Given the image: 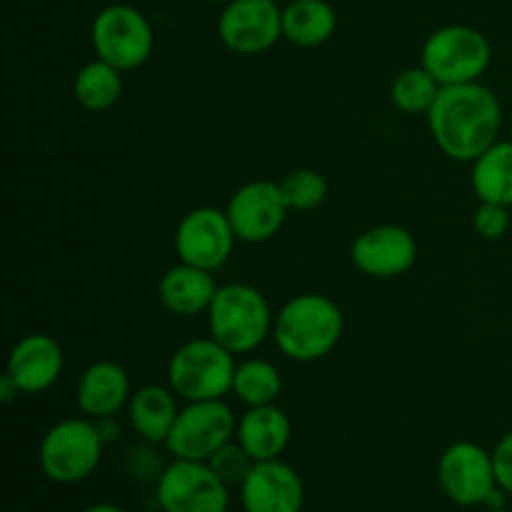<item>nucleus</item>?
Segmentation results:
<instances>
[{"label":"nucleus","mask_w":512,"mask_h":512,"mask_svg":"<svg viewBox=\"0 0 512 512\" xmlns=\"http://www.w3.org/2000/svg\"><path fill=\"white\" fill-rule=\"evenodd\" d=\"M218 35L238 55H260L283 38V10L275 0H230L218 20Z\"/></svg>","instance_id":"f8f14e48"},{"label":"nucleus","mask_w":512,"mask_h":512,"mask_svg":"<svg viewBox=\"0 0 512 512\" xmlns=\"http://www.w3.org/2000/svg\"><path fill=\"white\" fill-rule=\"evenodd\" d=\"M208 465L215 470V475H218L228 488H240L243 480L250 475V470H253L255 460L250 458V453L238 443V440H230L228 445H223V448L208 460Z\"/></svg>","instance_id":"bb28decb"},{"label":"nucleus","mask_w":512,"mask_h":512,"mask_svg":"<svg viewBox=\"0 0 512 512\" xmlns=\"http://www.w3.org/2000/svg\"><path fill=\"white\" fill-rule=\"evenodd\" d=\"M163 512H228L230 488L215 475L208 463L175 458L160 473L158 488Z\"/></svg>","instance_id":"1a4fd4ad"},{"label":"nucleus","mask_w":512,"mask_h":512,"mask_svg":"<svg viewBox=\"0 0 512 512\" xmlns=\"http://www.w3.org/2000/svg\"><path fill=\"white\" fill-rule=\"evenodd\" d=\"M15 395H20L18 385L13 383V378H10L8 373H3V378H0V400H3V403H10Z\"/></svg>","instance_id":"c756f323"},{"label":"nucleus","mask_w":512,"mask_h":512,"mask_svg":"<svg viewBox=\"0 0 512 512\" xmlns=\"http://www.w3.org/2000/svg\"><path fill=\"white\" fill-rule=\"evenodd\" d=\"M338 28V13L328 0H290L283 8V38L300 48L328 43Z\"/></svg>","instance_id":"412c9836"},{"label":"nucleus","mask_w":512,"mask_h":512,"mask_svg":"<svg viewBox=\"0 0 512 512\" xmlns=\"http://www.w3.org/2000/svg\"><path fill=\"white\" fill-rule=\"evenodd\" d=\"M235 355L215 338H195L180 345L168 363V383L180 400H223L233 393Z\"/></svg>","instance_id":"20e7f679"},{"label":"nucleus","mask_w":512,"mask_h":512,"mask_svg":"<svg viewBox=\"0 0 512 512\" xmlns=\"http://www.w3.org/2000/svg\"><path fill=\"white\" fill-rule=\"evenodd\" d=\"M428 128L440 153L458 163H473L498 143L503 108L488 85L465 83L440 90L428 113Z\"/></svg>","instance_id":"f257e3e1"},{"label":"nucleus","mask_w":512,"mask_h":512,"mask_svg":"<svg viewBox=\"0 0 512 512\" xmlns=\"http://www.w3.org/2000/svg\"><path fill=\"white\" fill-rule=\"evenodd\" d=\"M230 225L235 230V238L240 243H268L270 238L280 233L285 223V215L290 213L285 205L280 185L273 180H250L240 185L228 200Z\"/></svg>","instance_id":"ddd939ff"},{"label":"nucleus","mask_w":512,"mask_h":512,"mask_svg":"<svg viewBox=\"0 0 512 512\" xmlns=\"http://www.w3.org/2000/svg\"><path fill=\"white\" fill-rule=\"evenodd\" d=\"M293 425L278 405H255L240 415L235 440L250 453L255 463L278 460L288 450Z\"/></svg>","instance_id":"a211bd4d"},{"label":"nucleus","mask_w":512,"mask_h":512,"mask_svg":"<svg viewBox=\"0 0 512 512\" xmlns=\"http://www.w3.org/2000/svg\"><path fill=\"white\" fill-rule=\"evenodd\" d=\"M283 393V378L278 368L263 358H248L238 363L233 378V395L248 408L273 405Z\"/></svg>","instance_id":"b1692460"},{"label":"nucleus","mask_w":512,"mask_h":512,"mask_svg":"<svg viewBox=\"0 0 512 512\" xmlns=\"http://www.w3.org/2000/svg\"><path fill=\"white\" fill-rule=\"evenodd\" d=\"M273 325V310L265 295L253 285H220L208 308L210 338L218 340L233 355L253 353L260 348Z\"/></svg>","instance_id":"7ed1b4c3"},{"label":"nucleus","mask_w":512,"mask_h":512,"mask_svg":"<svg viewBox=\"0 0 512 512\" xmlns=\"http://www.w3.org/2000/svg\"><path fill=\"white\" fill-rule=\"evenodd\" d=\"M235 230L228 213L213 205L195 208L180 220L175 230V253L180 263L203 270H218L228 263L235 248Z\"/></svg>","instance_id":"9b49d317"},{"label":"nucleus","mask_w":512,"mask_h":512,"mask_svg":"<svg viewBox=\"0 0 512 512\" xmlns=\"http://www.w3.org/2000/svg\"><path fill=\"white\" fill-rule=\"evenodd\" d=\"M485 512H510L508 508H488Z\"/></svg>","instance_id":"2f4dec72"},{"label":"nucleus","mask_w":512,"mask_h":512,"mask_svg":"<svg viewBox=\"0 0 512 512\" xmlns=\"http://www.w3.org/2000/svg\"><path fill=\"white\" fill-rule=\"evenodd\" d=\"M278 185L288 210H295V213L315 210L325 198H328V180H325L318 170H293V173L285 175Z\"/></svg>","instance_id":"a878e982"},{"label":"nucleus","mask_w":512,"mask_h":512,"mask_svg":"<svg viewBox=\"0 0 512 512\" xmlns=\"http://www.w3.org/2000/svg\"><path fill=\"white\" fill-rule=\"evenodd\" d=\"M440 90H443V85L423 65H418V68L403 70L393 80V85H390V103L405 115H428L435 100H438Z\"/></svg>","instance_id":"393cba45"},{"label":"nucleus","mask_w":512,"mask_h":512,"mask_svg":"<svg viewBox=\"0 0 512 512\" xmlns=\"http://www.w3.org/2000/svg\"><path fill=\"white\" fill-rule=\"evenodd\" d=\"M178 413V395L173 388H163V385H145L135 390L128 403L130 425L150 445L168 443Z\"/></svg>","instance_id":"aec40b11"},{"label":"nucleus","mask_w":512,"mask_h":512,"mask_svg":"<svg viewBox=\"0 0 512 512\" xmlns=\"http://www.w3.org/2000/svg\"><path fill=\"white\" fill-rule=\"evenodd\" d=\"M510 228V213L505 205L480 203L473 215V230L483 240H500Z\"/></svg>","instance_id":"cd10ccee"},{"label":"nucleus","mask_w":512,"mask_h":512,"mask_svg":"<svg viewBox=\"0 0 512 512\" xmlns=\"http://www.w3.org/2000/svg\"><path fill=\"white\" fill-rule=\"evenodd\" d=\"M438 485L445 498L460 508L485 505L490 493L498 488L493 453L470 440H458L440 455Z\"/></svg>","instance_id":"9d476101"},{"label":"nucleus","mask_w":512,"mask_h":512,"mask_svg":"<svg viewBox=\"0 0 512 512\" xmlns=\"http://www.w3.org/2000/svg\"><path fill=\"white\" fill-rule=\"evenodd\" d=\"M490 60H493L490 40L470 25L438 28L428 35L420 50V65L443 88L478 83L480 75L490 68Z\"/></svg>","instance_id":"423d86ee"},{"label":"nucleus","mask_w":512,"mask_h":512,"mask_svg":"<svg viewBox=\"0 0 512 512\" xmlns=\"http://www.w3.org/2000/svg\"><path fill=\"white\" fill-rule=\"evenodd\" d=\"M215 293H218V283L213 278V270L195 268L188 263L170 268L158 283V298L163 308L180 318L208 313Z\"/></svg>","instance_id":"6ab92c4d"},{"label":"nucleus","mask_w":512,"mask_h":512,"mask_svg":"<svg viewBox=\"0 0 512 512\" xmlns=\"http://www.w3.org/2000/svg\"><path fill=\"white\" fill-rule=\"evenodd\" d=\"M73 95L90 113L110 110L123 95V70L95 58L75 73Z\"/></svg>","instance_id":"5701e85b"},{"label":"nucleus","mask_w":512,"mask_h":512,"mask_svg":"<svg viewBox=\"0 0 512 512\" xmlns=\"http://www.w3.org/2000/svg\"><path fill=\"white\" fill-rule=\"evenodd\" d=\"M343 310L333 298L303 293L280 308L273 325V338L280 353L295 363H315L335 350L343 338Z\"/></svg>","instance_id":"f03ea898"},{"label":"nucleus","mask_w":512,"mask_h":512,"mask_svg":"<svg viewBox=\"0 0 512 512\" xmlns=\"http://www.w3.org/2000/svg\"><path fill=\"white\" fill-rule=\"evenodd\" d=\"M350 260L368 278H400L418 260V240L400 225H375L353 240Z\"/></svg>","instance_id":"4468645a"},{"label":"nucleus","mask_w":512,"mask_h":512,"mask_svg":"<svg viewBox=\"0 0 512 512\" xmlns=\"http://www.w3.org/2000/svg\"><path fill=\"white\" fill-rule=\"evenodd\" d=\"M63 365V348L53 335L30 333L13 345L5 373L23 395H38L58 383Z\"/></svg>","instance_id":"dca6fc26"},{"label":"nucleus","mask_w":512,"mask_h":512,"mask_svg":"<svg viewBox=\"0 0 512 512\" xmlns=\"http://www.w3.org/2000/svg\"><path fill=\"white\" fill-rule=\"evenodd\" d=\"M470 185L480 203L512 205V140H498L473 160Z\"/></svg>","instance_id":"4be33fe9"},{"label":"nucleus","mask_w":512,"mask_h":512,"mask_svg":"<svg viewBox=\"0 0 512 512\" xmlns=\"http://www.w3.org/2000/svg\"><path fill=\"white\" fill-rule=\"evenodd\" d=\"M83 512H123V510L113 503H95V505H90V508H85Z\"/></svg>","instance_id":"7c9ffc66"},{"label":"nucleus","mask_w":512,"mask_h":512,"mask_svg":"<svg viewBox=\"0 0 512 512\" xmlns=\"http://www.w3.org/2000/svg\"><path fill=\"white\" fill-rule=\"evenodd\" d=\"M90 43H93L95 58L128 73V70L148 63L155 45V33L150 20L138 8L113 3L93 18Z\"/></svg>","instance_id":"0eeeda50"},{"label":"nucleus","mask_w":512,"mask_h":512,"mask_svg":"<svg viewBox=\"0 0 512 512\" xmlns=\"http://www.w3.org/2000/svg\"><path fill=\"white\" fill-rule=\"evenodd\" d=\"M103 443V430L90 418L60 420L40 440L38 465L53 483H80L100 465Z\"/></svg>","instance_id":"39448f33"},{"label":"nucleus","mask_w":512,"mask_h":512,"mask_svg":"<svg viewBox=\"0 0 512 512\" xmlns=\"http://www.w3.org/2000/svg\"><path fill=\"white\" fill-rule=\"evenodd\" d=\"M238 418L223 400H200L180 408L168 435V453L178 460L208 463L223 445L235 440Z\"/></svg>","instance_id":"6e6552de"},{"label":"nucleus","mask_w":512,"mask_h":512,"mask_svg":"<svg viewBox=\"0 0 512 512\" xmlns=\"http://www.w3.org/2000/svg\"><path fill=\"white\" fill-rule=\"evenodd\" d=\"M240 503L245 512H303V478L280 458L255 463L240 485Z\"/></svg>","instance_id":"2eb2a0df"},{"label":"nucleus","mask_w":512,"mask_h":512,"mask_svg":"<svg viewBox=\"0 0 512 512\" xmlns=\"http://www.w3.org/2000/svg\"><path fill=\"white\" fill-rule=\"evenodd\" d=\"M495 460V475H498V485L505 493L512 495V430L500 438V443L493 450Z\"/></svg>","instance_id":"c85d7f7f"},{"label":"nucleus","mask_w":512,"mask_h":512,"mask_svg":"<svg viewBox=\"0 0 512 512\" xmlns=\"http://www.w3.org/2000/svg\"><path fill=\"white\" fill-rule=\"evenodd\" d=\"M213 3H230V0H213Z\"/></svg>","instance_id":"473e14b6"},{"label":"nucleus","mask_w":512,"mask_h":512,"mask_svg":"<svg viewBox=\"0 0 512 512\" xmlns=\"http://www.w3.org/2000/svg\"><path fill=\"white\" fill-rule=\"evenodd\" d=\"M130 398H133V388H130L128 373L123 365L113 360H98L88 365L75 388V403L80 413L90 420H110L120 410L128 408Z\"/></svg>","instance_id":"f3484780"}]
</instances>
